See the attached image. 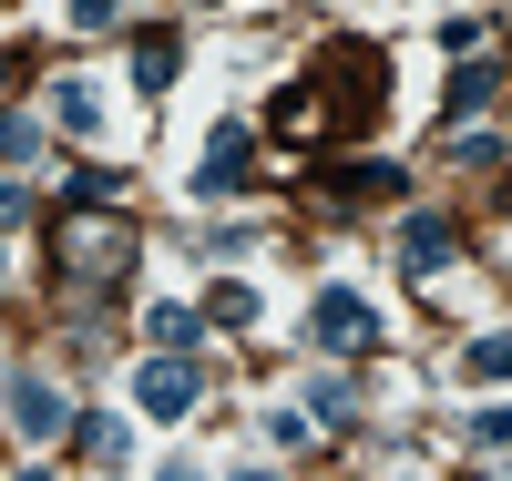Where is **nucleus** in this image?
I'll return each mask as SVG.
<instances>
[{"label": "nucleus", "instance_id": "1", "mask_svg": "<svg viewBox=\"0 0 512 481\" xmlns=\"http://www.w3.org/2000/svg\"><path fill=\"white\" fill-rule=\"evenodd\" d=\"M379 103H390V52H379V41H328V52L267 103V134L318 154V144H349Z\"/></svg>", "mask_w": 512, "mask_h": 481}, {"label": "nucleus", "instance_id": "2", "mask_svg": "<svg viewBox=\"0 0 512 481\" xmlns=\"http://www.w3.org/2000/svg\"><path fill=\"white\" fill-rule=\"evenodd\" d=\"M52 267H62V287L103 297V287L134 277V226H123L113 205H62L52 215Z\"/></svg>", "mask_w": 512, "mask_h": 481}, {"label": "nucleus", "instance_id": "3", "mask_svg": "<svg viewBox=\"0 0 512 481\" xmlns=\"http://www.w3.org/2000/svg\"><path fill=\"white\" fill-rule=\"evenodd\" d=\"M308 338L328 348V359H369V348H379V308H369L359 287H328L318 308H308Z\"/></svg>", "mask_w": 512, "mask_h": 481}, {"label": "nucleus", "instance_id": "4", "mask_svg": "<svg viewBox=\"0 0 512 481\" xmlns=\"http://www.w3.org/2000/svg\"><path fill=\"white\" fill-rule=\"evenodd\" d=\"M134 400H144V420H185L205 400V369L185 359V348H154V359L134 369Z\"/></svg>", "mask_w": 512, "mask_h": 481}, {"label": "nucleus", "instance_id": "5", "mask_svg": "<svg viewBox=\"0 0 512 481\" xmlns=\"http://www.w3.org/2000/svg\"><path fill=\"white\" fill-rule=\"evenodd\" d=\"M246 154H256V134H246V123H216V134H205V164H195V195H205V205L246 195V174H256Z\"/></svg>", "mask_w": 512, "mask_h": 481}, {"label": "nucleus", "instance_id": "6", "mask_svg": "<svg viewBox=\"0 0 512 481\" xmlns=\"http://www.w3.org/2000/svg\"><path fill=\"white\" fill-rule=\"evenodd\" d=\"M502 82H512V72H502V52H461V62H451V93H441V123L461 134L472 113H492V103H502Z\"/></svg>", "mask_w": 512, "mask_h": 481}, {"label": "nucleus", "instance_id": "7", "mask_svg": "<svg viewBox=\"0 0 512 481\" xmlns=\"http://www.w3.org/2000/svg\"><path fill=\"white\" fill-rule=\"evenodd\" d=\"M11 430H21V441H62V430H72V400H62L41 369H21V379H11Z\"/></svg>", "mask_w": 512, "mask_h": 481}, {"label": "nucleus", "instance_id": "8", "mask_svg": "<svg viewBox=\"0 0 512 481\" xmlns=\"http://www.w3.org/2000/svg\"><path fill=\"white\" fill-rule=\"evenodd\" d=\"M318 195L328 205H390V195H410V164H328Z\"/></svg>", "mask_w": 512, "mask_h": 481}, {"label": "nucleus", "instance_id": "9", "mask_svg": "<svg viewBox=\"0 0 512 481\" xmlns=\"http://www.w3.org/2000/svg\"><path fill=\"white\" fill-rule=\"evenodd\" d=\"M451 256H461V226H451V215H410V226H400V267H410V277H441Z\"/></svg>", "mask_w": 512, "mask_h": 481}, {"label": "nucleus", "instance_id": "10", "mask_svg": "<svg viewBox=\"0 0 512 481\" xmlns=\"http://www.w3.org/2000/svg\"><path fill=\"white\" fill-rule=\"evenodd\" d=\"M175 72H185V41L164 31V21H154V31H134V82H144V93H164Z\"/></svg>", "mask_w": 512, "mask_h": 481}, {"label": "nucleus", "instance_id": "11", "mask_svg": "<svg viewBox=\"0 0 512 481\" xmlns=\"http://www.w3.org/2000/svg\"><path fill=\"white\" fill-rule=\"evenodd\" d=\"M52 123H62V134H103V93H93L82 72H62V82H52Z\"/></svg>", "mask_w": 512, "mask_h": 481}, {"label": "nucleus", "instance_id": "12", "mask_svg": "<svg viewBox=\"0 0 512 481\" xmlns=\"http://www.w3.org/2000/svg\"><path fill=\"white\" fill-rule=\"evenodd\" d=\"M461 379H512V328H492V338L461 348Z\"/></svg>", "mask_w": 512, "mask_h": 481}, {"label": "nucleus", "instance_id": "13", "mask_svg": "<svg viewBox=\"0 0 512 481\" xmlns=\"http://www.w3.org/2000/svg\"><path fill=\"white\" fill-rule=\"evenodd\" d=\"M144 338H154V348H195L205 318H195V308H144Z\"/></svg>", "mask_w": 512, "mask_h": 481}, {"label": "nucleus", "instance_id": "14", "mask_svg": "<svg viewBox=\"0 0 512 481\" xmlns=\"http://www.w3.org/2000/svg\"><path fill=\"white\" fill-rule=\"evenodd\" d=\"M451 164L461 174H502V134H451Z\"/></svg>", "mask_w": 512, "mask_h": 481}, {"label": "nucleus", "instance_id": "15", "mask_svg": "<svg viewBox=\"0 0 512 481\" xmlns=\"http://www.w3.org/2000/svg\"><path fill=\"white\" fill-rule=\"evenodd\" d=\"M72 205H123V174H113V164H82V174H72Z\"/></svg>", "mask_w": 512, "mask_h": 481}, {"label": "nucleus", "instance_id": "16", "mask_svg": "<svg viewBox=\"0 0 512 481\" xmlns=\"http://www.w3.org/2000/svg\"><path fill=\"white\" fill-rule=\"evenodd\" d=\"M308 410L338 430V420H359V389H349V379H318V389H308Z\"/></svg>", "mask_w": 512, "mask_h": 481}, {"label": "nucleus", "instance_id": "17", "mask_svg": "<svg viewBox=\"0 0 512 481\" xmlns=\"http://www.w3.org/2000/svg\"><path fill=\"white\" fill-rule=\"evenodd\" d=\"M72 441L93 451V461H123V420H103V410H93V420H72Z\"/></svg>", "mask_w": 512, "mask_h": 481}, {"label": "nucleus", "instance_id": "18", "mask_svg": "<svg viewBox=\"0 0 512 481\" xmlns=\"http://www.w3.org/2000/svg\"><path fill=\"white\" fill-rule=\"evenodd\" d=\"M205 318H216V328H246V318H256V287H236V277H226L216 297H205Z\"/></svg>", "mask_w": 512, "mask_h": 481}, {"label": "nucleus", "instance_id": "19", "mask_svg": "<svg viewBox=\"0 0 512 481\" xmlns=\"http://www.w3.org/2000/svg\"><path fill=\"white\" fill-rule=\"evenodd\" d=\"M31 144H41L31 123H21V113H0V164H31Z\"/></svg>", "mask_w": 512, "mask_h": 481}, {"label": "nucleus", "instance_id": "20", "mask_svg": "<svg viewBox=\"0 0 512 481\" xmlns=\"http://www.w3.org/2000/svg\"><path fill=\"white\" fill-rule=\"evenodd\" d=\"M512 441V410H472V451H502Z\"/></svg>", "mask_w": 512, "mask_h": 481}, {"label": "nucleus", "instance_id": "21", "mask_svg": "<svg viewBox=\"0 0 512 481\" xmlns=\"http://www.w3.org/2000/svg\"><path fill=\"white\" fill-rule=\"evenodd\" d=\"M123 21V0H72V31H113Z\"/></svg>", "mask_w": 512, "mask_h": 481}, {"label": "nucleus", "instance_id": "22", "mask_svg": "<svg viewBox=\"0 0 512 481\" xmlns=\"http://www.w3.org/2000/svg\"><path fill=\"white\" fill-rule=\"evenodd\" d=\"M21 215H31V195H21V185H0V236H11Z\"/></svg>", "mask_w": 512, "mask_h": 481}, {"label": "nucleus", "instance_id": "23", "mask_svg": "<svg viewBox=\"0 0 512 481\" xmlns=\"http://www.w3.org/2000/svg\"><path fill=\"white\" fill-rule=\"evenodd\" d=\"M236 481H277V471H236Z\"/></svg>", "mask_w": 512, "mask_h": 481}, {"label": "nucleus", "instance_id": "24", "mask_svg": "<svg viewBox=\"0 0 512 481\" xmlns=\"http://www.w3.org/2000/svg\"><path fill=\"white\" fill-rule=\"evenodd\" d=\"M21 481H52V471H21Z\"/></svg>", "mask_w": 512, "mask_h": 481}]
</instances>
